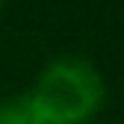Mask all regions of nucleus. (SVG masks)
<instances>
[{
	"label": "nucleus",
	"mask_w": 124,
	"mask_h": 124,
	"mask_svg": "<svg viewBox=\"0 0 124 124\" xmlns=\"http://www.w3.org/2000/svg\"><path fill=\"white\" fill-rule=\"evenodd\" d=\"M3 3H6V0H0V12H3Z\"/></svg>",
	"instance_id": "nucleus-3"
},
{
	"label": "nucleus",
	"mask_w": 124,
	"mask_h": 124,
	"mask_svg": "<svg viewBox=\"0 0 124 124\" xmlns=\"http://www.w3.org/2000/svg\"><path fill=\"white\" fill-rule=\"evenodd\" d=\"M0 124H41L30 98H27V92L0 101Z\"/></svg>",
	"instance_id": "nucleus-2"
},
{
	"label": "nucleus",
	"mask_w": 124,
	"mask_h": 124,
	"mask_svg": "<svg viewBox=\"0 0 124 124\" xmlns=\"http://www.w3.org/2000/svg\"><path fill=\"white\" fill-rule=\"evenodd\" d=\"M41 124H89L106 101L101 71L83 56H56L27 92Z\"/></svg>",
	"instance_id": "nucleus-1"
}]
</instances>
